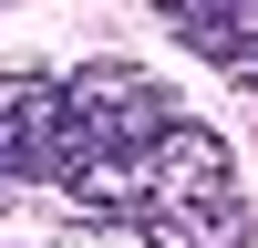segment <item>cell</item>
Wrapping results in <instances>:
<instances>
[{"instance_id":"obj_1","label":"cell","mask_w":258,"mask_h":248,"mask_svg":"<svg viewBox=\"0 0 258 248\" xmlns=\"http://www.w3.org/2000/svg\"><path fill=\"white\" fill-rule=\"evenodd\" d=\"M186 52H207L238 93H258V0H145Z\"/></svg>"}]
</instances>
